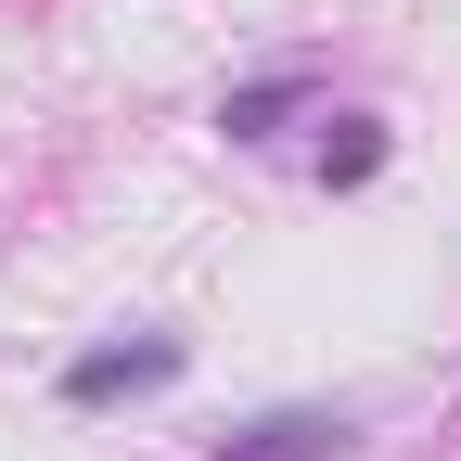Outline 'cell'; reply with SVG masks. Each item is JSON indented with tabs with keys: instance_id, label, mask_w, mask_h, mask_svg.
Here are the masks:
<instances>
[{
	"instance_id": "cell-1",
	"label": "cell",
	"mask_w": 461,
	"mask_h": 461,
	"mask_svg": "<svg viewBox=\"0 0 461 461\" xmlns=\"http://www.w3.org/2000/svg\"><path fill=\"white\" fill-rule=\"evenodd\" d=\"M167 372H180V346H167V333H141V346H90V359L65 372V397H77V411H103V397H129V384H167Z\"/></svg>"
},
{
	"instance_id": "cell-2",
	"label": "cell",
	"mask_w": 461,
	"mask_h": 461,
	"mask_svg": "<svg viewBox=\"0 0 461 461\" xmlns=\"http://www.w3.org/2000/svg\"><path fill=\"white\" fill-rule=\"evenodd\" d=\"M346 448V411H269V423H244L218 461H333Z\"/></svg>"
}]
</instances>
